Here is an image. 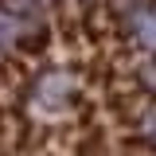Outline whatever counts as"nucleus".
Here are the masks:
<instances>
[{
	"mask_svg": "<svg viewBox=\"0 0 156 156\" xmlns=\"http://www.w3.org/2000/svg\"><path fill=\"white\" fill-rule=\"evenodd\" d=\"M12 39H16V31H12V23L0 16V51H8L12 47Z\"/></svg>",
	"mask_w": 156,
	"mask_h": 156,
	"instance_id": "obj_2",
	"label": "nucleus"
},
{
	"mask_svg": "<svg viewBox=\"0 0 156 156\" xmlns=\"http://www.w3.org/2000/svg\"><path fill=\"white\" fill-rule=\"evenodd\" d=\"M133 31L144 47L156 51V8H136L133 12Z\"/></svg>",
	"mask_w": 156,
	"mask_h": 156,
	"instance_id": "obj_1",
	"label": "nucleus"
}]
</instances>
